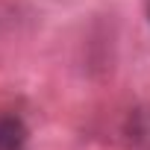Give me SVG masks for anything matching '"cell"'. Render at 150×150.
I'll return each instance as SVG.
<instances>
[{"mask_svg":"<svg viewBox=\"0 0 150 150\" xmlns=\"http://www.w3.org/2000/svg\"><path fill=\"white\" fill-rule=\"evenodd\" d=\"M27 138H30V129L18 115L12 112L0 115V150H24Z\"/></svg>","mask_w":150,"mask_h":150,"instance_id":"cell-1","label":"cell"},{"mask_svg":"<svg viewBox=\"0 0 150 150\" xmlns=\"http://www.w3.org/2000/svg\"><path fill=\"white\" fill-rule=\"evenodd\" d=\"M147 18H150V0H147Z\"/></svg>","mask_w":150,"mask_h":150,"instance_id":"cell-2","label":"cell"}]
</instances>
